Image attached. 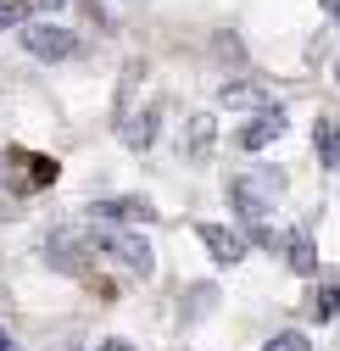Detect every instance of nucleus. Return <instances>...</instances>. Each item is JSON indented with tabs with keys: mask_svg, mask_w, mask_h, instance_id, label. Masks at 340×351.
<instances>
[{
	"mask_svg": "<svg viewBox=\"0 0 340 351\" xmlns=\"http://www.w3.org/2000/svg\"><path fill=\"white\" fill-rule=\"evenodd\" d=\"M156 128H162V101H151L145 112H134L129 128H123V140H129V151H151L156 145Z\"/></svg>",
	"mask_w": 340,
	"mask_h": 351,
	"instance_id": "obj_9",
	"label": "nucleus"
},
{
	"mask_svg": "<svg viewBox=\"0 0 340 351\" xmlns=\"http://www.w3.org/2000/svg\"><path fill=\"white\" fill-rule=\"evenodd\" d=\"M101 351H134V346H129V340H117V335H112V340H101Z\"/></svg>",
	"mask_w": 340,
	"mask_h": 351,
	"instance_id": "obj_16",
	"label": "nucleus"
},
{
	"mask_svg": "<svg viewBox=\"0 0 340 351\" xmlns=\"http://www.w3.org/2000/svg\"><path fill=\"white\" fill-rule=\"evenodd\" d=\"M329 12H335V23H340V0H335V6H329Z\"/></svg>",
	"mask_w": 340,
	"mask_h": 351,
	"instance_id": "obj_19",
	"label": "nucleus"
},
{
	"mask_svg": "<svg viewBox=\"0 0 340 351\" xmlns=\"http://www.w3.org/2000/svg\"><path fill=\"white\" fill-rule=\"evenodd\" d=\"M28 17V6H23V0H0V28H17Z\"/></svg>",
	"mask_w": 340,
	"mask_h": 351,
	"instance_id": "obj_15",
	"label": "nucleus"
},
{
	"mask_svg": "<svg viewBox=\"0 0 340 351\" xmlns=\"http://www.w3.org/2000/svg\"><path fill=\"white\" fill-rule=\"evenodd\" d=\"M23 51L39 56V62H73L84 51V39L73 28H62V23H28L23 28Z\"/></svg>",
	"mask_w": 340,
	"mask_h": 351,
	"instance_id": "obj_3",
	"label": "nucleus"
},
{
	"mask_svg": "<svg viewBox=\"0 0 340 351\" xmlns=\"http://www.w3.org/2000/svg\"><path fill=\"white\" fill-rule=\"evenodd\" d=\"M324 6H335V0H324Z\"/></svg>",
	"mask_w": 340,
	"mask_h": 351,
	"instance_id": "obj_21",
	"label": "nucleus"
},
{
	"mask_svg": "<svg viewBox=\"0 0 340 351\" xmlns=\"http://www.w3.org/2000/svg\"><path fill=\"white\" fill-rule=\"evenodd\" d=\"M34 6H51V12H56V6H67V0H34Z\"/></svg>",
	"mask_w": 340,
	"mask_h": 351,
	"instance_id": "obj_18",
	"label": "nucleus"
},
{
	"mask_svg": "<svg viewBox=\"0 0 340 351\" xmlns=\"http://www.w3.org/2000/svg\"><path fill=\"white\" fill-rule=\"evenodd\" d=\"M290 128V117H284V106H263V112H251V123L240 128V151H263V145H274L279 134Z\"/></svg>",
	"mask_w": 340,
	"mask_h": 351,
	"instance_id": "obj_4",
	"label": "nucleus"
},
{
	"mask_svg": "<svg viewBox=\"0 0 340 351\" xmlns=\"http://www.w3.org/2000/svg\"><path fill=\"white\" fill-rule=\"evenodd\" d=\"M195 240L212 251V262H218V268H234V262H245V240H240L234 229H223V223H195Z\"/></svg>",
	"mask_w": 340,
	"mask_h": 351,
	"instance_id": "obj_6",
	"label": "nucleus"
},
{
	"mask_svg": "<svg viewBox=\"0 0 340 351\" xmlns=\"http://www.w3.org/2000/svg\"><path fill=\"white\" fill-rule=\"evenodd\" d=\"M223 106H263V84H223Z\"/></svg>",
	"mask_w": 340,
	"mask_h": 351,
	"instance_id": "obj_13",
	"label": "nucleus"
},
{
	"mask_svg": "<svg viewBox=\"0 0 340 351\" xmlns=\"http://www.w3.org/2000/svg\"><path fill=\"white\" fill-rule=\"evenodd\" d=\"M84 240H90L101 256H112L117 268H129L134 279H151V268H156V262H151V245H145L140 234H129L123 223H101V229H90Z\"/></svg>",
	"mask_w": 340,
	"mask_h": 351,
	"instance_id": "obj_2",
	"label": "nucleus"
},
{
	"mask_svg": "<svg viewBox=\"0 0 340 351\" xmlns=\"http://www.w3.org/2000/svg\"><path fill=\"white\" fill-rule=\"evenodd\" d=\"M313 313H318V318H340V279H324V285H318Z\"/></svg>",
	"mask_w": 340,
	"mask_h": 351,
	"instance_id": "obj_12",
	"label": "nucleus"
},
{
	"mask_svg": "<svg viewBox=\"0 0 340 351\" xmlns=\"http://www.w3.org/2000/svg\"><path fill=\"white\" fill-rule=\"evenodd\" d=\"M313 151H318L324 167H340V123H335V117H318V128H313Z\"/></svg>",
	"mask_w": 340,
	"mask_h": 351,
	"instance_id": "obj_10",
	"label": "nucleus"
},
{
	"mask_svg": "<svg viewBox=\"0 0 340 351\" xmlns=\"http://www.w3.org/2000/svg\"><path fill=\"white\" fill-rule=\"evenodd\" d=\"M184 151H190V156H206V151H212V117H206V112L190 117V128H184Z\"/></svg>",
	"mask_w": 340,
	"mask_h": 351,
	"instance_id": "obj_11",
	"label": "nucleus"
},
{
	"mask_svg": "<svg viewBox=\"0 0 340 351\" xmlns=\"http://www.w3.org/2000/svg\"><path fill=\"white\" fill-rule=\"evenodd\" d=\"M0 351H17V346H12V335H6V329H0Z\"/></svg>",
	"mask_w": 340,
	"mask_h": 351,
	"instance_id": "obj_17",
	"label": "nucleus"
},
{
	"mask_svg": "<svg viewBox=\"0 0 340 351\" xmlns=\"http://www.w3.org/2000/svg\"><path fill=\"white\" fill-rule=\"evenodd\" d=\"M335 78H340V56H335Z\"/></svg>",
	"mask_w": 340,
	"mask_h": 351,
	"instance_id": "obj_20",
	"label": "nucleus"
},
{
	"mask_svg": "<svg viewBox=\"0 0 340 351\" xmlns=\"http://www.w3.org/2000/svg\"><path fill=\"white\" fill-rule=\"evenodd\" d=\"M263 351H313V340H307L302 329H284V335H274Z\"/></svg>",
	"mask_w": 340,
	"mask_h": 351,
	"instance_id": "obj_14",
	"label": "nucleus"
},
{
	"mask_svg": "<svg viewBox=\"0 0 340 351\" xmlns=\"http://www.w3.org/2000/svg\"><path fill=\"white\" fill-rule=\"evenodd\" d=\"M279 195H284V173L279 167H257V173H245V179L229 184V201H234V212L245 217V223H268V212H274Z\"/></svg>",
	"mask_w": 340,
	"mask_h": 351,
	"instance_id": "obj_1",
	"label": "nucleus"
},
{
	"mask_svg": "<svg viewBox=\"0 0 340 351\" xmlns=\"http://www.w3.org/2000/svg\"><path fill=\"white\" fill-rule=\"evenodd\" d=\"M90 212L101 217V223H156V217H162L145 195H112V201H95Z\"/></svg>",
	"mask_w": 340,
	"mask_h": 351,
	"instance_id": "obj_5",
	"label": "nucleus"
},
{
	"mask_svg": "<svg viewBox=\"0 0 340 351\" xmlns=\"http://www.w3.org/2000/svg\"><path fill=\"white\" fill-rule=\"evenodd\" d=\"M279 245H284L290 274H302V279H307V274H318V245H313V234H307V229H290Z\"/></svg>",
	"mask_w": 340,
	"mask_h": 351,
	"instance_id": "obj_8",
	"label": "nucleus"
},
{
	"mask_svg": "<svg viewBox=\"0 0 340 351\" xmlns=\"http://www.w3.org/2000/svg\"><path fill=\"white\" fill-rule=\"evenodd\" d=\"M45 251H51V262L62 274H73V268H84V251H90V240H84L78 229H56L51 240H45Z\"/></svg>",
	"mask_w": 340,
	"mask_h": 351,
	"instance_id": "obj_7",
	"label": "nucleus"
}]
</instances>
